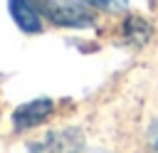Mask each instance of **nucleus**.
Listing matches in <instances>:
<instances>
[{
	"label": "nucleus",
	"mask_w": 158,
	"mask_h": 153,
	"mask_svg": "<svg viewBox=\"0 0 158 153\" xmlns=\"http://www.w3.org/2000/svg\"><path fill=\"white\" fill-rule=\"evenodd\" d=\"M96 2L101 7H106V10H123L128 0H96Z\"/></svg>",
	"instance_id": "nucleus-5"
},
{
	"label": "nucleus",
	"mask_w": 158,
	"mask_h": 153,
	"mask_svg": "<svg viewBox=\"0 0 158 153\" xmlns=\"http://www.w3.org/2000/svg\"><path fill=\"white\" fill-rule=\"evenodd\" d=\"M148 148H151V153H158V118L148 128Z\"/></svg>",
	"instance_id": "nucleus-4"
},
{
	"label": "nucleus",
	"mask_w": 158,
	"mask_h": 153,
	"mask_svg": "<svg viewBox=\"0 0 158 153\" xmlns=\"http://www.w3.org/2000/svg\"><path fill=\"white\" fill-rule=\"evenodd\" d=\"M7 7H10V15L15 20V25L22 30V32H40L42 30V22H40V12L35 10V5L30 0H7Z\"/></svg>",
	"instance_id": "nucleus-3"
},
{
	"label": "nucleus",
	"mask_w": 158,
	"mask_h": 153,
	"mask_svg": "<svg viewBox=\"0 0 158 153\" xmlns=\"http://www.w3.org/2000/svg\"><path fill=\"white\" fill-rule=\"evenodd\" d=\"M49 114H52V101H49V99H37V101L22 104V106L15 111L12 121H15V128H17V131H25V128L40 126Z\"/></svg>",
	"instance_id": "nucleus-2"
},
{
	"label": "nucleus",
	"mask_w": 158,
	"mask_h": 153,
	"mask_svg": "<svg viewBox=\"0 0 158 153\" xmlns=\"http://www.w3.org/2000/svg\"><path fill=\"white\" fill-rule=\"evenodd\" d=\"M44 10H47V17L57 25L81 27L91 22L89 5L79 0H44Z\"/></svg>",
	"instance_id": "nucleus-1"
},
{
	"label": "nucleus",
	"mask_w": 158,
	"mask_h": 153,
	"mask_svg": "<svg viewBox=\"0 0 158 153\" xmlns=\"http://www.w3.org/2000/svg\"><path fill=\"white\" fill-rule=\"evenodd\" d=\"M72 153H104V151H72Z\"/></svg>",
	"instance_id": "nucleus-6"
}]
</instances>
